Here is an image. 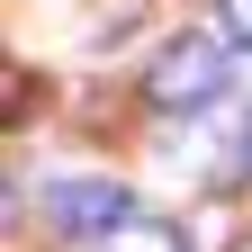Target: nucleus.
<instances>
[{"mask_svg":"<svg viewBox=\"0 0 252 252\" xmlns=\"http://www.w3.org/2000/svg\"><path fill=\"white\" fill-rule=\"evenodd\" d=\"M225 81H234V45L225 36H171L153 54V72H144V99L162 117H198L207 99H225Z\"/></svg>","mask_w":252,"mask_h":252,"instance_id":"f257e3e1","label":"nucleus"},{"mask_svg":"<svg viewBox=\"0 0 252 252\" xmlns=\"http://www.w3.org/2000/svg\"><path fill=\"white\" fill-rule=\"evenodd\" d=\"M126 180H108V171H72V180H54L45 189V216H54V234L63 243H108L117 225H126Z\"/></svg>","mask_w":252,"mask_h":252,"instance_id":"f03ea898","label":"nucleus"},{"mask_svg":"<svg viewBox=\"0 0 252 252\" xmlns=\"http://www.w3.org/2000/svg\"><path fill=\"white\" fill-rule=\"evenodd\" d=\"M216 27H225V45L252 54V0H216Z\"/></svg>","mask_w":252,"mask_h":252,"instance_id":"7ed1b4c3","label":"nucleus"},{"mask_svg":"<svg viewBox=\"0 0 252 252\" xmlns=\"http://www.w3.org/2000/svg\"><path fill=\"white\" fill-rule=\"evenodd\" d=\"M234 171L252 180V108H243V135H234Z\"/></svg>","mask_w":252,"mask_h":252,"instance_id":"20e7f679","label":"nucleus"}]
</instances>
